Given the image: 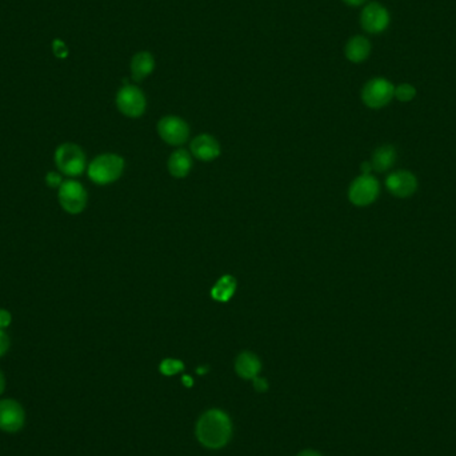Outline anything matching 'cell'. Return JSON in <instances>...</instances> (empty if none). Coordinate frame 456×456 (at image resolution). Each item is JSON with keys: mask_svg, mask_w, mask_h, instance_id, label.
I'll use <instances>...</instances> for the list:
<instances>
[{"mask_svg": "<svg viewBox=\"0 0 456 456\" xmlns=\"http://www.w3.org/2000/svg\"><path fill=\"white\" fill-rule=\"evenodd\" d=\"M11 322H12L11 312L6 308H0V329H6L11 325Z\"/></svg>", "mask_w": 456, "mask_h": 456, "instance_id": "24", "label": "cell"}, {"mask_svg": "<svg viewBox=\"0 0 456 456\" xmlns=\"http://www.w3.org/2000/svg\"><path fill=\"white\" fill-rule=\"evenodd\" d=\"M193 169V158L186 150L175 151L169 159V171L174 177H186Z\"/></svg>", "mask_w": 456, "mask_h": 456, "instance_id": "16", "label": "cell"}, {"mask_svg": "<svg viewBox=\"0 0 456 456\" xmlns=\"http://www.w3.org/2000/svg\"><path fill=\"white\" fill-rule=\"evenodd\" d=\"M395 87L384 78H375L367 82L362 91V99L369 109H382L387 106L393 98Z\"/></svg>", "mask_w": 456, "mask_h": 456, "instance_id": "5", "label": "cell"}, {"mask_svg": "<svg viewBox=\"0 0 456 456\" xmlns=\"http://www.w3.org/2000/svg\"><path fill=\"white\" fill-rule=\"evenodd\" d=\"M360 24L369 34H382L390 24V14L379 3H369L360 15Z\"/></svg>", "mask_w": 456, "mask_h": 456, "instance_id": "10", "label": "cell"}, {"mask_svg": "<svg viewBox=\"0 0 456 456\" xmlns=\"http://www.w3.org/2000/svg\"><path fill=\"white\" fill-rule=\"evenodd\" d=\"M160 372L166 376H173L175 373H179L180 371L184 369V365L183 362L180 360H176V359H164L162 363H160Z\"/></svg>", "mask_w": 456, "mask_h": 456, "instance_id": "19", "label": "cell"}, {"mask_svg": "<svg viewBox=\"0 0 456 456\" xmlns=\"http://www.w3.org/2000/svg\"><path fill=\"white\" fill-rule=\"evenodd\" d=\"M131 75L135 82H142L150 76L155 69V59L151 52L140 51L131 59Z\"/></svg>", "mask_w": 456, "mask_h": 456, "instance_id": "13", "label": "cell"}, {"mask_svg": "<svg viewBox=\"0 0 456 456\" xmlns=\"http://www.w3.org/2000/svg\"><path fill=\"white\" fill-rule=\"evenodd\" d=\"M237 279L231 275H224L220 279H217L215 285L211 290V296L214 301L220 303H227L231 301L237 291Z\"/></svg>", "mask_w": 456, "mask_h": 456, "instance_id": "17", "label": "cell"}, {"mask_svg": "<svg viewBox=\"0 0 456 456\" xmlns=\"http://www.w3.org/2000/svg\"><path fill=\"white\" fill-rule=\"evenodd\" d=\"M254 380V389L257 390L258 392H265L267 390H268V383H267V380L264 379V378H259V376H257V378H254L252 379Z\"/></svg>", "mask_w": 456, "mask_h": 456, "instance_id": "25", "label": "cell"}, {"mask_svg": "<svg viewBox=\"0 0 456 456\" xmlns=\"http://www.w3.org/2000/svg\"><path fill=\"white\" fill-rule=\"evenodd\" d=\"M124 171V159L116 153H102L87 167L88 177L99 186L116 182Z\"/></svg>", "mask_w": 456, "mask_h": 456, "instance_id": "2", "label": "cell"}, {"mask_svg": "<svg viewBox=\"0 0 456 456\" xmlns=\"http://www.w3.org/2000/svg\"><path fill=\"white\" fill-rule=\"evenodd\" d=\"M261 369V359L250 351H244L238 355L235 360V371L243 379H254L259 375Z\"/></svg>", "mask_w": 456, "mask_h": 456, "instance_id": "14", "label": "cell"}, {"mask_svg": "<svg viewBox=\"0 0 456 456\" xmlns=\"http://www.w3.org/2000/svg\"><path fill=\"white\" fill-rule=\"evenodd\" d=\"M191 152L199 160L211 162L220 155V146L215 138L207 133H202L193 140Z\"/></svg>", "mask_w": 456, "mask_h": 456, "instance_id": "12", "label": "cell"}, {"mask_svg": "<svg viewBox=\"0 0 456 456\" xmlns=\"http://www.w3.org/2000/svg\"><path fill=\"white\" fill-rule=\"evenodd\" d=\"M183 382H184V386H193V379L190 376H183Z\"/></svg>", "mask_w": 456, "mask_h": 456, "instance_id": "29", "label": "cell"}, {"mask_svg": "<svg viewBox=\"0 0 456 456\" xmlns=\"http://www.w3.org/2000/svg\"><path fill=\"white\" fill-rule=\"evenodd\" d=\"M158 132L160 138L170 146H182L190 135L188 124L179 116H164L158 123Z\"/></svg>", "mask_w": 456, "mask_h": 456, "instance_id": "8", "label": "cell"}, {"mask_svg": "<svg viewBox=\"0 0 456 456\" xmlns=\"http://www.w3.org/2000/svg\"><path fill=\"white\" fill-rule=\"evenodd\" d=\"M379 195V182L369 174L356 177L348 190V197L352 204L358 207H366L376 200Z\"/></svg>", "mask_w": 456, "mask_h": 456, "instance_id": "7", "label": "cell"}, {"mask_svg": "<svg viewBox=\"0 0 456 456\" xmlns=\"http://www.w3.org/2000/svg\"><path fill=\"white\" fill-rule=\"evenodd\" d=\"M54 159L59 173L68 177L80 176L87 167L85 151L75 143L61 144L55 151Z\"/></svg>", "mask_w": 456, "mask_h": 456, "instance_id": "3", "label": "cell"}, {"mask_svg": "<svg viewBox=\"0 0 456 456\" xmlns=\"http://www.w3.org/2000/svg\"><path fill=\"white\" fill-rule=\"evenodd\" d=\"M52 50H54V54L58 56V58H65L68 55V50L65 47V44L62 42V41H54L52 42Z\"/></svg>", "mask_w": 456, "mask_h": 456, "instance_id": "23", "label": "cell"}, {"mask_svg": "<svg viewBox=\"0 0 456 456\" xmlns=\"http://www.w3.org/2000/svg\"><path fill=\"white\" fill-rule=\"evenodd\" d=\"M4 389H6V378H4L3 372L0 371V395L3 393V391H4Z\"/></svg>", "mask_w": 456, "mask_h": 456, "instance_id": "28", "label": "cell"}, {"mask_svg": "<svg viewBox=\"0 0 456 456\" xmlns=\"http://www.w3.org/2000/svg\"><path fill=\"white\" fill-rule=\"evenodd\" d=\"M346 56L352 63H362L369 56L371 44L365 36H354L346 44Z\"/></svg>", "mask_w": 456, "mask_h": 456, "instance_id": "15", "label": "cell"}, {"mask_svg": "<svg viewBox=\"0 0 456 456\" xmlns=\"http://www.w3.org/2000/svg\"><path fill=\"white\" fill-rule=\"evenodd\" d=\"M58 200L67 214L78 215L83 213L87 206V191L82 183L74 179L63 180L58 188Z\"/></svg>", "mask_w": 456, "mask_h": 456, "instance_id": "4", "label": "cell"}, {"mask_svg": "<svg viewBox=\"0 0 456 456\" xmlns=\"http://www.w3.org/2000/svg\"><path fill=\"white\" fill-rule=\"evenodd\" d=\"M415 95H416V89L407 83L398 86L395 88V94H393V96H396V99H399L400 102H410L415 98Z\"/></svg>", "mask_w": 456, "mask_h": 456, "instance_id": "20", "label": "cell"}, {"mask_svg": "<svg viewBox=\"0 0 456 456\" xmlns=\"http://www.w3.org/2000/svg\"><path fill=\"white\" fill-rule=\"evenodd\" d=\"M116 106L123 115L129 118H139L146 112L147 100L140 88L126 85L118 91Z\"/></svg>", "mask_w": 456, "mask_h": 456, "instance_id": "6", "label": "cell"}, {"mask_svg": "<svg viewBox=\"0 0 456 456\" xmlns=\"http://www.w3.org/2000/svg\"><path fill=\"white\" fill-rule=\"evenodd\" d=\"M298 456H323L322 454H319L318 451H314V450H303L301 451Z\"/></svg>", "mask_w": 456, "mask_h": 456, "instance_id": "26", "label": "cell"}, {"mask_svg": "<svg viewBox=\"0 0 456 456\" xmlns=\"http://www.w3.org/2000/svg\"><path fill=\"white\" fill-rule=\"evenodd\" d=\"M386 186L396 197H410L417 188V180L410 171H395L387 176Z\"/></svg>", "mask_w": 456, "mask_h": 456, "instance_id": "11", "label": "cell"}, {"mask_svg": "<svg viewBox=\"0 0 456 456\" xmlns=\"http://www.w3.org/2000/svg\"><path fill=\"white\" fill-rule=\"evenodd\" d=\"M346 4L348 6H352V7H358V6H362L365 4L367 0H343Z\"/></svg>", "mask_w": 456, "mask_h": 456, "instance_id": "27", "label": "cell"}, {"mask_svg": "<svg viewBox=\"0 0 456 456\" xmlns=\"http://www.w3.org/2000/svg\"><path fill=\"white\" fill-rule=\"evenodd\" d=\"M195 434L202 446L210 450H219L231 440L232 422L221 410H208L199 417Z\"/></svg>", "mask_w": 456, "mask_h": 456, "instance_id": "1", "label": "cell"}, {"mask_svg": "<svg viewBox=\"0 0 456 456\" xmlns=\"http://www.w3.org/2000/svg\"><path fill=\"white\" fill-rule=\"evenodd\" d=\"M395 159H396L395 149L390 144L382 146L373 152L372 160H371V167H372V170H375L378 173H384L389 169H391L392 164L395 163Z\"/></svg>", "mask_w": 456, "mask_h": 456, "instance_id": "18", "label": "cell"}, {"mask_svg": "<svg viewBox=\"0 0 456 456\" xmlns=\"http://www.w3.org/2000/svg\"><path fill=\"white\" fill-rule=\"evenodd\" d=\"M25 413L22 404L14 399L0 400V430L4 433H18L22 430Z\"/></svg>", "mask_w": 456, "mask_h": 456, "instance_id": "9", "label": "cell"}, {"mask_svg": "<svg viewBox=\"0 0 456 456\" xmlns=\"http://www.w3.org/2000/svg\"><path fill=\"white\" fill-rule=\"evenodd\" d=\"M10 346H11L10 336L7 335V332L4 329H0V358L7 354V351L10 349Z\"/></svg>", "mask_w": 456, "mask_h": 456, "instance_id": "22", "label": "cell"}, {"mask_svg": "<svg viewBox=\"0 0 456 456\" xmlns=\"http://www.w3.org/2000/svg\"><path fill=\"white\" fill-rule=\"evenodd\" d=\"M45 183L51 188H59L63 183V177L61 173H48L45 175Z\"/></svg>", "mask_w": 456, "mask_h": 456, "instance_id": "21", "label": "cell"}]
</instances>
